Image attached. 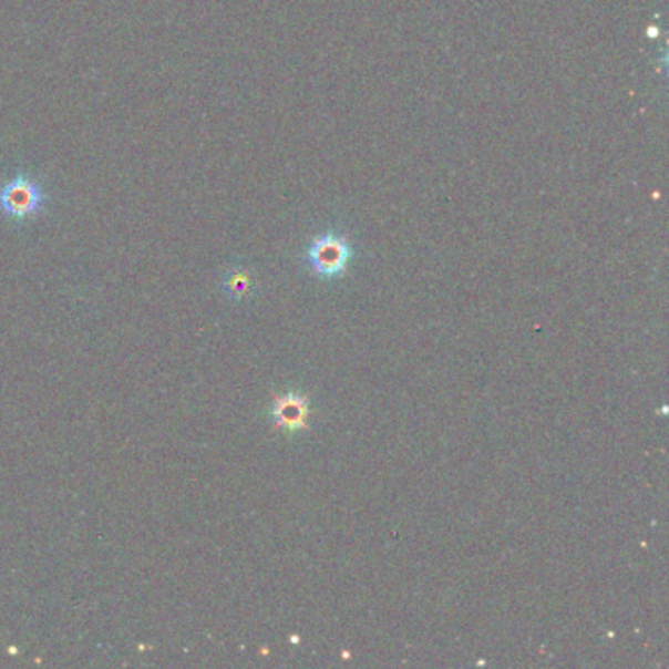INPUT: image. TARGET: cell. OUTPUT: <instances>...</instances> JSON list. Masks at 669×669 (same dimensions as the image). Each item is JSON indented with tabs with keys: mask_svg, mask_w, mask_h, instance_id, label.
Masks as SVG:
<instances>
[{
	"mask_svg": "<svg viewBox=\"0 0 669 669\" xmlns=\"http://www.w3.org/2000/svg\"><path fill=\"white\" fill-rule=\"evenodd\" d=\"M50 203L43 181L30 172L18 169L0 185V215L10 223H30L42 216Z\"/></svg>",
	"mask_w": 669,
	"mask_h": 669,
	"instance_id": "6da1fadb",
	"label": "cell"
},
{
	"mask_svg": "<svg viewBox=\"0 0 669 669\" xmlns=\"http://www.w3.org/2000/svg\"><path fill=\"white\" fill-rule=\"evenodd\" d=\"M352 254V244L343 234H320L307 249V261L315 274L332 279L346 274Z\"/></svg>",
	"mask_w": 669,
	"mask_h": 669,
	"instance_id": "7a4b0ae2",
	"label": "cell"
},
{
	"mask_svg": "<svg viewBox=\"0 0 669 669\" xmlns=\"http://www.w3.org/2000/svg\"><path fill=\"white\" fill-rule=\"evenodd\" d=\"M309 401L307 397L299 393H287L277 397L271 406V419L275 429L287 430V432H299L309 430Z\"/></svg>",
	"mask_w": 669,
	"mask_h": 669,
	"instance_id": "3957f363",
	"label": "cell"
},
{
	"mask_svg": "<svg viewBox=\"0 0 669 669\" xmlns=\"http://www.w3.org/2000/svg\"><path fill=\"white\" fill-rule=\"evenodd\" d=\"M223 289L233 301H241L254 291V277L246 267H230L223 277Z\"/></svg>",
	"mask_w": 669,
	"mask_h": 669,
	"instance_id": "277c9868",
	"label": "cell"
}]
</instances>
